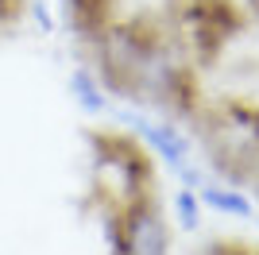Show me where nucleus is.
<instances>
[{"instance_id":"nucleus-6","label":"nucleus","mask_w":259,"mask_h":255,"mask_svg":"<svg viewBox=\"0 0 259 255\" xmlns=\"http://www.w3.org/2000/svg\"><path fill=\"white\" fill-rule=\"evenodd\" d=\"M174 217H178L182 232H197L201 228V197H197V190L182 186V190L174 193Z\"/></svg>"},{"instance_id":"nucleus-5","label":"nucleus","mask_w":259,"mask_h":255,"mask_svg":"<svg viewBox=\"0 0 259 255\" xmlns=\"http://www.w3.org/2000/svg\"><path fill=\"white\" fill-rule=\"evenodd\" d=\"M70 93H74V101L85 108L89 116L105 112V105H108L105 85H101V81H97V74H93V70H85V66H77L74 74H70Z\"/></svg>"},{"instance_id":"nucleus-2","label":"nucleus","mask_w":259,"mask_h":255,"mask_svg":"<svg viewBox=\"0 0 259 255\" xmlns=\"http://www.w3.org/2000/svg\"><path fill=\"white\" fill-rule=\"evenodd\" d=\"M116 255H170V224L151 193L112 212Z\"/></svg>"},{"instance_id":"nucleus-7","label":"nucleus","mask_w":259,"mask_h":255,"mask_svg":"<svg viewBox=\"0 0 259 255\" xmlns=\"http://www.w3.org/2000/svg\"><path fill=\"white\" fill-rule=\"evenodd\" d=\"M205 255H259V247L236 244V240H213V244L205 247Z\"/></svg>"},{"instance_id":"nucleus-4","label":"nucleus","mask_w":259,"mask_h":255,"mask_svg":"<svg viewBox=\"0 0 259 255\" xmlns=\"http://www.w3.org/2000/svg\"><path fill=\"white\" fill-rule=\"evenodd\" d=\"M197 197H201V205H209V209H217V212H228V217H240V221H251V217H255L251 197L240 190V186H232V182H201Z\"/></svg>"},{"instance_id":"nucleus-8","label":"nucleus","mask_w":259,"mask_h":255,"mask_svg":"<svg viewBox=\"0 0 259 255\" xmlns=\"http://www.w3.org/2000/svg\"><path fill=\"white\" fill-rule=\"evenodd\" d=\"M20 8H23V0H0V20H12Z\"/></svg>"},{"instance_id":"nucleus-3","label":"nucleus","mask_w":259,"mask_h":255,"mask_svg":"<svg viewBox=\"0 0 259 255\" xmlns=\"http://www.w3.org/2000/svg\"><path fill=\"white\" fill-rule=\"evenodd\" d=\"M128 124L136 128V136L147 151H155L159 159H166L170 166H182L190 159V143L186 136L174 128V120H143V116H128Z\"/></svg>"},{"instance_id":"nucleus-9","label":"nucleus","mask_w":259,"mask_h":255,"mask_svg":"<svg viewBox=\"0 0 259 255\" xmlns=\"http://www.w3.org/2000/svg\"><path fill=\"white\" fill-rule=\"evenodd\" d=\"M251 12H255V16H259V0H251Z\"/></svg>"},{"instance_id":"nucleus-1","label":"nucleus","mask_w":259,"mask_h":255,"mask_svg":"<svg viewBox=\"0 0 259 255\" xmlns=\"http://www.w3.org/2000/svg\"><path fill=\"white\" fill-rule=\"evenodd\" d=\"M89 139H93V193L112 212L151 193L155 166L140 139L116 136V132H93Z\"/></svg>"}]
</instances>
